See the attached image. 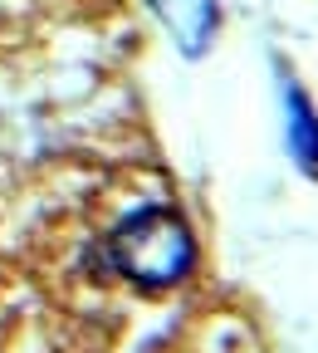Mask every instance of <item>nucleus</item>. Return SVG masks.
<instances>
[{"label":"nucleus","mask_w":318,"mask_h":353,"mask_svg":"<svg viewBox=\"0 0 318 353\" xmlns=\"http://www.w3.org/2000/svg\"><path fill=\"white\" fill-rule=\"evenodd\" d=\"M103 250H108L113 275L142 285V290L181 285V280L191 275V265H196L191 226L171 206H142V211L123 216Z\"/></svg>","instance_id":"obj_1"},{"label":"nucleus","mask_w":318,"mask_h":353,"mask_svg":"<svg viewBox=\"0 0 318 353\" xmlns=\"http://www.w3.org/2000/svg\"><path fill=\"white\" fill-rule=\"evenodd\" d=\"M157 15L167 20V30L176 34V44L187 54H201L206 39L215 34V0H152Z\"/></svg>","instance_id":"obj_2"},{"label":"nucleus","mask_w":318,"mask_h":353,"mask_svg":"<svg viewBox=\"0 0 318 353\" xmlns=\"http://www.w3.org/2000/svg\"><path fill=\"white\" fill-rule=\"evenodd\" d=\"M289 143H294V157L299 167L318 172V118H313V103L299 94H289Z\"/></svg>","instance_id":"obj_3"}]
</instances>
